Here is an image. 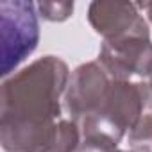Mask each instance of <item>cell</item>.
<instances>
[{
  "mask_svg": "<svg viewBox=\"0 0 152 152\" xmlns=\"http://www.w3.org/2000/svg\"><path fill=\"white\" fill-rule=\"evenodd\" d=\"M66 64L47 56L11 79L0 93V141L6 152H45L57 124Z\"/></svg>",
  "mask_w": 152,
  "mask_h": 152,
  "instance_id": "obj_1",
  "label": "cell"
},
{
  "mask_svg": "<svg viewBox=\"0 0 152 152\" xmlns=\"http://www.w3.org/2000/svg\"><path fill=\"white\" fill-rule=\"evenodd\" d=\"M0 13H2L4 43L2 73L7 75L36 48L39 31L34 6L31 2H0Z\"/></svg>",
  "mask_w": 152,
  "mask_h": 152,
  "instance_id": "obj_2",
  "label": "cell"
},
{
  "mask_svg": "<svg viewBox=\"0 0 152 152\" xmlns=\"http://www.w3.org/2000/svg\"><path fill=\"white\" fill-rule=\"evenodd\" d=\"M99 63L115 81H127L131 75L152 77V43L148 36L106 41Z\"/></svg>",
  "mask_w": 152,
  "mask_h": 152,
  "instance_id": "obj_3",
  "label": "cell"
},
{
  "mask_svg": "<svg viewBox=\"0 0 152 152\" xmlns=\"http://www.w3.org/2000/svg\"><path fill=\"white\" fill-rule=\"evenodd\" d=\"M113 81L100 63H88L73 72L66 91V107L75 122L90 116L100 107Z\"/></svg>",
  "mask_w": 152,
  "mask_h": 152,
  "instance_id": "obj_4",
  "label": "cell"
},
{
  "mask_svg": "<svg viewBox=\"0 0 152 152\" xmlns=\"http://www.w3.org/2000/svg\"><path fill=\"white\" fill-rule=\"evenodd\" d=\"M90 22L106 41L131 36H148V29L138 6L127 2H93L90 6Z\"/></svg>",
  "mask_w": 152,
  "mask_h": 152,
  "instance_id": "obj_5",
  "label": "cell"
},
{
  "mask_svg": "<svg viewBox=\"0 0 152 152\" xmlns=\"http://www.w3.org/2000/svg\"><path fill=\"white\" fill-rule=\"evenodd\" d=\"M129 143L132 152H152V88L140 118L129 131Z\"/></svg>",
  "mask_w": 152,
  "mask_h": 152,
  "instance_id": "obj_6",
  "label": "cell"
},
{
  "mask_svg": "<svg viewBox=\"0 0 152 152\" xmlns=\"http://www.w3.org/2000/svg\"><path fill=\"white\" fill-rule=\"evenodd\" d=\"M41 11V16L47 20H64L70 16V13L73 11V4L66 2V4H56V2H43L38 6Z\"/></svg>",
  "mask_w": 152,
  "mask_h": 152,
  "instance_id": "obj_7",
  "label": "cell"
},
{
  "mask_svg": "<svg viewBox=\"0 0 152 152\" xmlns=\"http://www.w3.org/2000/svg\"><path fill=\"white\" fill-rule=\"evenodd\" d=\"M141 7H143V9L147 11V15H148V18L152 20V2H150V4H143Z\"/></svg>",
  "mask_w": 152,
  "mask_h": 152,
  "instance_id": "obj_8",
  "label": "cell"
}]
</instances>
